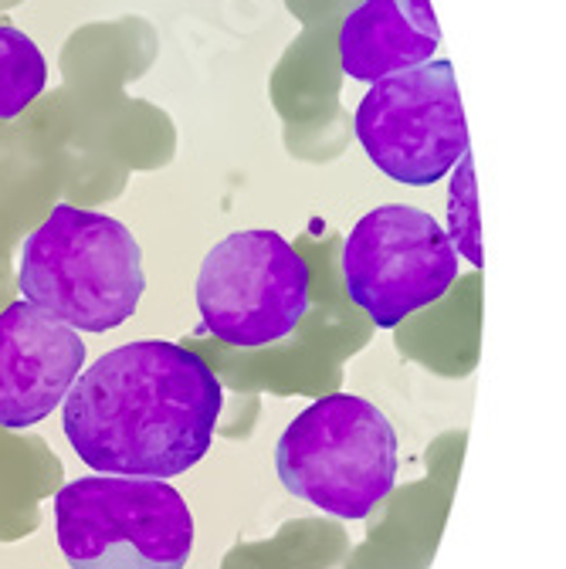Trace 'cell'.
I'll return each mask as SVG.
<instances>
[{"label":"cell","mask_w":566,"mask_h":569,"mask_svg":"<svg viewBox=\"0 0 566 569\" xmlns=\"http://www.w3.org/2000/svg\"><path fill=\"white\" fill-rule=\"evenodd\" d=\"M275 471L299 502L360 522L397 485V435L370 400L329 393L281 431Z\"/></svg>","instance_id":"cell-3"},{"label":"cell","mask_w":566,"mask_h":569,"mask_svg":"<svg viewBox=\"0 0 566 569\" xmlns=\"http://www.w3.org/2000/svg\"><path fill=\"white\" fill-rule=\"evenodd\" d=\"M86 367L79 329L28 299L0 312V427L24 431L58 410Z\"/></svg>","instance_id":"cell-8"},{"label":"cell","mask_w":566,"mask_h":569,"mask_svg":"<svg viewBox=\"0 0 566 569\" xmlns=\"http://www.w3.org/2000/svg\"><path fill=\"white\" fill-rule=\"evenodd\" d=\"M458 278V248L428 210L380 203L342 241V289L377 329L435 306Z\"/></svg>","instance_id":"cell-7"},{"label":"cell","mask_w":566,"mask_h":569,"mask_svg":"<svg viewBox=\"0 0 566 569\" xmlns=\"http://www.w3.org/2000/svg\"><path fill=\"white\" fill-rule=\"evenodd\" d=\"M367 160L404 187H431L468 157L455 68L431 58L370 86L352 119Z\"/></svg>","instance_id":"cell-5"},{"label":"cell","mask_w":566,"mask_h":569,"mask_svg":"<svg viewBox=\"0 0 566 569\" xmlns=\"http://www.w3.org/2000/svg\"><path fill=\"white\" fill-rule=\"evenodd\" d=\"M441 31L428 0H360L339 28V68L352 82H380L435 58Z\"/></svg>","instance_id":"cell-9"},{"label":"cell","mask_w":566,"mask_h":569,"mask_svg":"<svg viewBox=\"0 0 566 569\" xmlns=\"http://www.w3.org/2000/svg\"><path fill=\"white\" fill-rule=\"evenodd\" d=\"M54 532L72 569H183L193 516L160 478L89 475L54 495Z\"/></svg>","instance_id":"cell-4"},{"label":"cell","mask_w":566,"mask_h":569,"mask_svg":"<svg viewBox=\"0 0 566 569\" xmlns=\"http://www.w3.org/2000/svg\"><path fill=\"white\" fill-rule=\"evenodd\" d=\"M21 296L79 332L119 329L147 292L143 251L132 231L99 210L58 203L24 238Z\"/></svg>","instance_id":"cell-2"},{"label":"cell","mask_w":566,"mask_h":569,"mask_svg":"<svg viewBox=\"0 0 566 569\" xmlns=\"http://www.w3.org/2000/svg\"><path fill=\"white\" fill-rule=\"evenodd\" d=\"M225 387L180 342H126L79 373L61 403V431L96 475L173 478L215 441Z\"/></svg>","instance_id":"cell-1"},{"label":"cell","mask_w":566,"mask_h":569,"mask_svg":"<svg viewBox=\"0 0 566 569\" xmlns=\"http://www.w3.org/2000/svg\"><path fill=\"white\" fill-rule=\"evenodd\" d=\"M448 238L455 241L458 254L468 258L475 268L485 264V258H481V224H478V197H475V180H471V160L468 157H461L458 173L451 180Z\"/></svg>","instance_id":"cell-11"},{"label":"cell","mask_w":566,"mask_h":569,"mask_svg":"<svg viewBox=\"0 0 566 569\" xmlns=\"http://www.w3.org/2000/svg\"><path fill=\"white\" fill-rule=\"evenodd\" d=\"M312 271L278 231H238L207 251L197 274L203 329L238 349H261L296 332L309 312Z\"/></svg>","instance_id":"cell-6"},{"label":"cell","mask_w":566,"mask_h":569,"mask_svg":"<svg viewBox=\"0 0 566 569\" xmlns=\"http://www.w3.org/2000/svg\"><path fill=\"white\" fill-rule=\"evenodd\" d=\"M48 86L41 48L18 28L0 24V119H18Z\"/></svg>","instance_id":"cell-10"}]
</instances>
